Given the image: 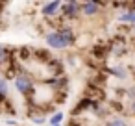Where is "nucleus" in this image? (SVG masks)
Returning <instances> with one entry per match:
<instances>
[{"mask_svg":"<svg viewBox=\"0 0 135 126\" xmlns=\"http://www.w3.org/2000/svg\"><path fill=\"white\" fill-rule=\"evenodd\" d=\"M59 8H61V2L59 0H50V2H43L41 4V15L48 21H54V19H59Z\"/></svg>","mask_w":135,"mask_h":126,"instance_id":"nucleus-6","label":"nucleus"},{"mask_svg":"<svg viewBox=\"0 0 135 126\" xmlns=\"http://www.w3.org/2000/svg\"><path fill=\"white\" fill-rule=\"evenodd\" d=\"M105 126H129V124H128L126 119H122V117H113V119H109V120L105 122Z\"/></svg>","mask_w":135,"mask_h":126,"instance_id":"nucleus-16","label":"nucleus"},{"mask_svg":"<svg viewBox=\"0 0 135 126\" xmlns=\"http://www.w3.org/2000/svg\"><path fill=\"white\" fill-rule=\"evenodd\" d=\"M45 67H46V71H48L50 78L65 76V63H63V59H59V58H56V56H52V59H50Z\"/></svg>","mask_w":135,"mask_h":126,"instance_id":"nucleus-8","label":"nucleus"},{"mask_svg":"<svg viewBox=\"0 0 135 126\" xmlns=\"http://www.w3.org/2000/svg\"><path fill=\"white\" fill-rule=\"evenodd\" d=\"M8 93H9L8 80L4 76H0V111H2V108H4V102L8 100Z\"/></svg>","mask_w":135,"mask_h":126,"instance_id":"nucleus-13","label":"nucleus"},{"mask_svg":"<svg viewBox=\"0 0 135 126\" xmlns=\"http://www.w3.org/2000/svg\"><path fill=\"white\" fill-rule=\"evenodd\" d=\"M6 124H9V126H15V124H17V120H13V119H8V120H6Z\"/></svg>","mask_w":135,"mask_h":126,"instance_id":"nucleus-21","label":"nucleus"},{"mask_svg":"<svg viewBox=\"0 0 135 126\" xmlns=\"http://www.w3.org/2000/svg\"><path fill=\"white\" fill-rule=\"evenodd\" d=\"M13 58H15V50L0 45V71H4V69L9 65V61H11Z\"/></svg>","mask_w":135,"mask_h":126,"instance_id":"nucleus-11","label":"nucleus"},{"mask_svg":"<svg viewBox=\"0 0 135 126\" xmlns=\"http://www.w3.org/2000/svg\"><path fill=\"white\" fill-rule=\"evenodd\" d=\"M76 41H78L76 32L67 22H59L54 30H50L45 35L46 48H52V50H69L76 45Z\"/></svg>","mask_w":135,"mask_h":126,"instance_id":"nucleus-1","label":"nucleus"},{"mask_svg":"<svg viewBox=\"0 0 135 126\" xmlns=\"http://www.w3.org/2000/svg\"><path fill=\"white\" fill-rule=\"evenodd\" d=\"M129 111L133 113V117H135V100H131L129 102Z\"/></svg>","mask_w":135,"mask_h":126,"instance_id":"nucleus-20","label":"nucleus"},{"mask_svg":"<svg viewBox=\"0 0 135 126\" xmlns=\"http://www.w3.org/2000/svg\"><path fill=\"white\" fill-rule=\"evenodd\" d=\"M63 119H65L63 111H54L46 120H48V126H57V124H63Z\"/></svg>","mask_w":135,"mask_h":126,"instance_id":"nucleus-15","label":"nucleus"},{"mask_svg":"<svg viewBox=\"0 0 135 126\" xmlns=\"http://www.w3.org/2000/svg\"><path fill=\"white\" fill-rule=\"evenodd\" d=\"M104 8H109L107 2H96V0H89V2H80V15L83 17H98Z\"/></svg>","mask_w":135,"mask_h":126,"instance_id":"nucleus-4","label":"nucleus"},{"mask_svg":"<svg viewBox=\"0 0 135 126\" xmlns=\"http://www.w3.org/2000/svg\"><path fill=\"white\" fill-rule=\"evenodd\" d=\"M100 106H102V104L93 102V100H89V98H85V96H83V98H80V100L76 102V106L70 109V115H72V119H76L78 115H83V113H89V111L96 113Z\"/></svg>","mask_w":135,"mask_h":126,"instance_id":"nucleus-5","label":"nucleus"},{"mask_svg":"<svg viewBox=\"0 0 135 126\" xmlns=\"http://www.w3.org/2000/svg\"><path fill=\"white\" fill-rule=\"evenodd\" d=\"M124 96L131 102V100H135V85H131V87H128V89H124Z\"/></svg>","mask_w":135,"mask_h":126,"instance_id":"nucleus-17","label":"nucleus"},{"mask_svg":"<svg viewBox=\"0 0 135 126\" xmlns=\"http://www.w3.org/2000/svg\"><path fill=\"white\" fill-rule=\"evenodd\" d=\"M104 74L105 76H113V78H118V80H126L129 76L128 69L124 65H107L104 69Z\"/></svg>","mask_w":135,"mask_h":126,"instance_id":"nucleus-9","label":"nucleus"},{"mask_svg":"<svg viewBox=\"0 0 135 126\" xmlns=\"http://www.w3.org/2000/svg\"><path fill=\"white\" fill-rule=\"evenodd\" d=\"M117 19H118V22H122L124 26H135V11H131V10H122V11H118Z\"/></svg>","mask_w":135,"mask_h":126,"instance_id":"nucleus-12","label":"nucleus"},{"mask_svg":"<svg viewBox=\"0 0 135 126\" xmlns=\"http://www.w3.org/2000/svg\"><path fill=\"white\" fill-rule=\"evenodd\" d=\"M81 15H80V2L78 0H67V2H61V8H59V21L61 22H72V21H78Z\"/></svg>","mask_w":135,"mask_h":126,"instance_id":"nucleus-3","label":"nucleus"},{"mask_svg":"<svg viewBox=\"0 0 135 126\" xmlns=\"http://www.w3.org/2000/svg\"><path fill=\"white\" fill-rule=\"evenodd\" d=\"M109 54H111V41H107V43H96V45L91 46V58L93 59L104 61V59H107Z\"/></svg>","mask_w":135,"mask_h":126,"instance_id":"nucleus-7","label":"nucleus"},{"mask_svg":"<svg viewBox=\"0 0 135 126\" xmlns=\"http://www.w3.org/2000/svg\"><path fill=\"white\" fill-rule=\"evenodd\" d=\"M13 85H15L17 93L26 98V102L32 100V95H35V82H33L32 74L26 72L24 69H21L17 72V76L13 78Z\"/></svg>","mask_w":135,"mask_h":126,"instance_id":"nucleus-2","label":"nucleus"},{"mask_svg":"<svg viewBox=\"0 0 135 126\" xmlns=\"http://www.w3.org/2000/svg\"><path fill=\"white\" fill-rule=\"evenodd\" d=\"M109 106H111L113 109H117V111H124V106H122V104H118V100H113V102H109Z\"/></svg>","mask_w":135,"mask_h":126,"instance_id":"nucleus-18","label":"nucleus"},{"mask_svg":"<svg viewBox=\"0 0 135 126\" xmlns=\"http://www.w3.org/2000/svg\"><path fill=\"white\" fill-rule=\"evenodd\" d=\"M15 59H17V63L19 61H30L32 59V46H28V45L21 46L15 54Z\"/></svg>","mask_w":135,"mask_h":126,"instance_id":"nucleus-14","label":"nucleus"},{"mask_svg":"<svg viewBox=\"0 0 135 126\" xmlns=\"http://www.w3.org/2000/svg\"><path fill=\"white\" fill-rule=\"evenodd\" d=\"M131 78H133V82H135V67L131 69Z\"/></svg>","mask_w":135,"mask_h":126,"instance_id":"nucleus-22","label":"nucleus"},{"mask_svg":"<svg viewBox=\"0 0 135 126\" xmlns=\"http://www.w3.org/2000/svg\"><path fill=\"white\" fill-rule=\"evenodd\" d=\"M69 126H81V122H80V120H76V119H70Z\"/></svg>","mask_w":135,"mask_h":126,"instance_id":"nucleus-19","label":"nucleus"},{"mask_svg":"<svg viewBox=\"0 0 135 126\" xmlns=\"http://www.w3.org/2000/svg\"><path fill=\"white\" fill-rule=\"evenodd\" d=\"M57 126H63V124H57Z\"/></svg>","mask_w":135,"mask_h":126,"instance_id":"nucleus-23","label":"nucleus"},{"mask_svg":"<svg viewBox=\"0 0 135 126\" xmlns=\"http://www.w3.org/2000/svg\"><path fill=\"white\" fill-rule=\"evenodd\" d=\"M32 59L33 61H39L43 65H46L50 59H52V52L48 48H32Z\"/></svg>","mask_w":135,"mask_h":126,"instance_id":"nucleus-10","label":"nucleus"}]
</instances>
